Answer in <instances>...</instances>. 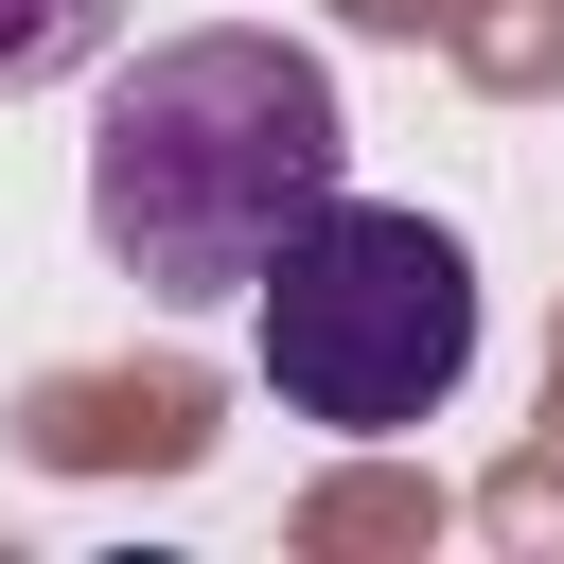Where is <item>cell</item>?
Here are the masks:
<instances>
[{
  "instance_id": "cell-1",
  "label": "cell",
  "mask_w": 564,
  "mask_h": 564,
  "mask_svg": "<svg viewBox=\"0 0 564 564\" xmlns=\"http://www.w3.org/2000/svg\"><path fill=\"white\" fill-rule=\"evenodd\" d=\"M352 176V106L300 35L264 18H194L141 35L88 106V247L159 300V317H229L264 282V247Z\"/></svg>"
},
{
  "instance_id": "cell-2",
  "label": "cell",
  "mask_w": 564,
  "mask_h": 564,
  "mask_svg": "<svg viewBox=\"0 0 564 564\" xmlns=\"http://www.w3.org/2000/svg\"><path fill=\"white\" fill-rule=\"evenodd\" d=\"M247 352H264L282 423L405 441V423H441L458 370H476V247H458L441 212L335 176V194L264 247V282H247Z\"/></svg>"
},
{
  "instance_id": "cell-3",
  "label": "cell",
  "mask_w": 564,
  "mask_h": 564,
  "mask_svg": "<svg viewBox=\"0 0 564 564\" xmlns=\"http://www.w3.org/2000/svg\"><path fill=\"white\" fill-rule=\"evenodd\" d=\"M106 18H123V0H0V106H18V88H70V70L106 53Z\"/></svg>"
}]
</instances>
